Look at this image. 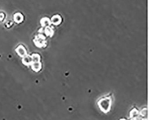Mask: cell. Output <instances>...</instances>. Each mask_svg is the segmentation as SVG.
Returning a JSON list of instances; mask_svg holds the SVG:
<instances>
[{
  "mask_svg": "<svg viewBox=\"0 0 149 120\" xmlns=\"http://www.w3.org/2000/svg\"><path fill=\"white\" fill-rule=\"evenodd\" d=\"M16 51L17 52V54L22 57H24L26 56L27 55L26 50L25 49L24 47H23L22 46H20L17 47Z\"/></svg>",
  "mask_w": 149,
  "mask_h": 120,
  "instance_id": "3",
  "label": "cell"
},
{
  "mask_svg": "<svg viewBox=\"0 0 149 120\" xmlns=\"http://www.w3.org/2000/svg\"><path fill=\"white\" fill-rule=\"evenodd\" d=\"M23 20V16L21 13H17L14 15V20L17 23L21 22Z\"/></svg>",
  "mask_w": 149,
  "mask_h": 120,
  "instance_id": "5",
  "label": "cell"
},
{
  "mask_svg": "<svg viewBox=\"0 0 149 120\" xmlns=\"http://www.w3.org/2000/svg\"><path fill=\"white\" fill-rule=\"evenodd\" d=\"M147 108H143L139 112V116L141 117L146 116L147 115Z\"/></svg>",
  "mask_w": 149,
  "mask_h": 120,
  "instance_id": "10",
  "label": "cell"
},
{
  "mask_svg": "<svg viewBox=\"0 0 149 120\" xmlns=\"http://www.w3.org/2000/svg\"><path fill=\"white\" fill-rule=\"evenodd\" d=\"M130 116L131 119H138V117L140 116L139 111L134 107L130 112Z\"/></svg>",
  "mask_w": 149,
  "mask_h": 120,
  "instance_id": "2",
  "label": "cell"
},
{
  "mask_svg": "<svg viewBox=\"0 0 149 120\" xmlns=\"http://www.w3.org/2000/svg\"><path fill=\"white\" fill-rule=\"evenodd\" d=\"M52 24L55 25H58L60 24L61 19L57 16H54L52 19Z\"/></svg>",
  "mask_w": 149,
  "mask_h": 120,
  "instance_id": "8",
  "label": "cell"
},
{
  "mask_svg": "<svg viewBox=\"0 0 149 120\" xmlns=\"http://www.w3.org/2000/svg\"><path fill=\"white\" fill-rule=\"evenodd\" d=\"M22 62H23V64H24L25 65H32V63H33L32 57H31V56H26L22 60Z\"/></svg>",
  "mask_w": 149,
  "mask_h": 120,
  "instance_id": "4",
  "label": "cell"
},
{
  "mask_svg": "<svg viewBox=\"0 0 149 120\" xmlns=\"http://www.w3.org/2000/svg\"><path fill=\"white\" fill-rule=\"evenodd\" d=\"M32 68L35 71H39L41 68V64L40 62H33L32 64Z\"/></svg>",
  "mask_w": 149,
  "mask_h": 120,
  "instance_id": "6",
  "label": "cell"
},
{
  "mask_svg": "<svg viewBox=\"0 0 149 120\" xmlns=\"http://www.w3.org/2000/svg\"><path fill=\"white\" fill-rule=\"evenodd\" d=\"M33 62H39L40 60V57L38 54H34L31 56Z\"/></svg>",
  "mask_w": 149,
  "mask_h": 120,
  "instance_id": "9",
  "label": "cell"
},
{
  "mask_svg": "<svg viewBox=\"0 0 149 120\" xmlns=\"http://www.w3.org/2000/svg\"><path fill=\"white\" fill-rule=\"evenodd\" d=\"M50 21L49 19L46 18H43L41 20V24L42 26H45L48 25H50Z\"/></svg>",
  "mask_w": 149,
  "mask_h": 120,
  "instance_id": "7",
  "label": "cell"
},
{
  "mask_svg": "<svg viewBox=\"0 0 149 120\" xmlns=\"http://www.w3.org/2000/svg\"><path fill=\"white\" fill-rule=\"evenodd\" d=\"M113 100V95L111 93L101 97L97 102L100 110L105 114L109 113L111 110Z\"/></svg>",
  "mask_w": 149,
  "mask_h": 120,
  "instance_id": "1",
  "label": "cell"
}]
</instances>
